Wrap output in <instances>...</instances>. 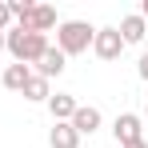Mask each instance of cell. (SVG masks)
Returning <instances> with one entry per match:
<instances>
[{
	"instance_id": "1",
	"label": "cell",
	"mask_w": 148,
	"mask_h": 148,
	"mask_svg": "<svg viewBox=\"0 0 148 148\" xmlns=\"http://www.w3.org/2000/svg\"><path fill=\"white\" fill-rule=\"evenodd\" d=\"M4 48L12 52V60L16 64H36L44 48H48V36H40V32H24V28H12V32H4Z\"/></svg>"
},
{
	"instance_id": "2",
	"label": "cell",
	"mask_w": 148,
	"mask_h": 148,
	"mask_svg": "<svg viewBox=\"0 0 148 148\" xmlns=\"http://www.w3.org/2000/svg\"><path fill=\"white\" fill-rule=\"evenodd\" d=\"M92 36H96V28L88 20H64V24H56V48L64 56H80L92 48Z\"/></svg>"
},
{
	"instance_id": "3",
	"label": "cell",
	"mask_w": 148,
	"mask_h": 148,
	"mask_svg": "<svg viewBox=\"0 0 148 148\" xmlns=\"http://www.w3.org/2000/svg\"><path fill=\"white\" fill-rule=\"evenodd\" d=\"M112 136H116V144H136V140H144V124L136 112H120L116 120H112Z\"/></svg>"
},
{
	"instance_id": "4",
	"label": "cell",
	"mask_w": 148,
	"mask_h": 148,
	"mask_svg": "<svg viewBox=\"0 0 148 148\" xmlns=\"http://www.w3.org/2000/svg\"><path fill=\"white\" fill-rule=\"evenodd\" d=\"M92 52H96L100 60H116L124 52V40L116 28H96V36H92Z\"/></svg>"
},
{
	"instance_id": "5",
	"label": "cell",
	"mask_w": 148,
	"mask_h": 148,
	"mask_svg": "<svg viewBox=\"0 0 148 148\" xmlns=\"http://www.w3.org/2000/svg\"><path fill=\"white\" fill-rule=\"evenodd\" d=\"M24 32H40V36H48L52 28H56V8L52 4H32V12H28V20L24 24Z\"/></svg>"
},
{
	"instance_id": "6",
	"label": "cell",
	"mask_w": 148,
	"mask_h": 148,
	"mask_svg": "<svg viewBox=\"0 0 148 148\" xmlns=\"http://www.w3.org/2000/svg\"><path fill=\"white\" fill-rule=\"evenodd\" d=\"M100 120H104V116H100V108H92V104H80V108H76L72 112V128H76V136H92V132H96L100 128Z\"/></svg>"
},
{
	"instance_id": "7",
	"label": "cell",
	"mask_w": 148,
	"mask_h": 148,
	"mask_svg": "<svg viewBox=\"0 0 148 148\" xmlns=\"http://www.w3.org/2000/svg\"><path fill=\"white\" fill-rule=\"evenodd\" d=\"M116 32H120L124 48H128V44H140V40L148 36V20L140 16V12H132V16H124V20H120V28H116Z\"/></svg>"
},
{
	"instance_id": "8",
	"label": "cell",
	"mask_w": 148,
	"mask_h": 148,
	"mask_svg": "<svg viewBox=\"0 0 148 148\" xmlns=\"http://www.w3.org/2000/svg\"><path fill=\"white\" fill-rule=\"evenodd\" d=\"M64 64H68V56H64V52L60 48H44V56H40V60H36V76H44V80H52V76H60L64 72Z\"/></svg>"
},
{
	"instance_id": "9",
	"label": "cell",
	"mask_w": 148,
	"mask_h": 148,
	"mask_svg": "<svg viewBox=\"0 0 148 148\" xmlns=\"http://www.w3.org/2000/svg\"><path fill=\"white\" fill-rule=\"evenodd\" d=\"M76 108H80V104H76V96H72V92H56V96H48V112H52V124H68Z\"/></svg>"
},
{
	"instance_id": "10",
	"label": "cell",
	"mask_w": 148,
	"mask_h": 148,
	"mask_svg": "<svg viewBox=\"0 0 148 148\" xmlns=\"http://www.w3.org/2000/svg\"><path fill=\"white\" fill-rule=\"evenodd\" d=\"M48 148H80L76 128H72V124H52V132H48Z\"/></svg>"
},
{
	"instance_id": "11",
	"label": "cell",
	"mask_w": 148,
	"mask_h": 148,
	"mask_svg": "<svg viewBox=\"0 0 148 148\" xmlns=\"http://www.w3.org/2000/svg\"><path fill=\"white\" fill-rule=\"evenodd\" d=\"M28 76H32V68H28V64H8L0 80H4V88H8V92H24Z\"/></svg>"
},
{
	"instance_id": "12",
	"label": "cell",
	"mask_w": 148,
	"mask_h": 148,
	"mask_svg": "<svg viewBox=\"0 0 148 148\" xmlns=\"http://www.w3.org/2000/svg\"><path fill=\"white\" fill-rule=\"evenodd\" d=\"M24 100H32V104H48V96H52V88H48V80L44 76H28V84H24V92H20Z\"/></svg>"
},
{
	"instance_id": "13",
	"label": "cell",
	"mask_w": 148,
	"mask_h": 148,
	"mask_svg": "<svg viewBox=\"0 0 148 148\" xmlns=\"http://www.w3.org/2000/svg\"><path fill=\"white\" fill-rule=\"evenodd\" d=\"M8 20H12V16H8V0H0V32L8 28Z\"/></svg>"
},
{
	"instance_id": "14",
	"label": "cell",
	"mask_w": 148,
	"mask_h": 148,
	"mask_svg": "<svg viewBox=\"0 0 148 148\" xmlns=\"http://www.w3.org/2000/svg\"><path fill=\"white\" fill-rule=\"evenodd\" d=\"M136 72H140V80H148V52L140 56V64H136Z\"/></svg>"
},
{
	"instance_id": "15",
	"label": "cell",
	"mask_w": 148,
	"mask_h": 148,
	"mask_svg": "<svg viewBox=\"0 0 148 148\" xmlns=\"http://www.w3.org/2000/svg\"><path fill=\"white\" fill-rule=\"evenodd\" d=\"M124 148H148V140H136V144H124Z\"/></svg>"
},
{
	"instance_id": "16",
	"label": "cell",
	"mask_w": 148,
	"mask_h": 148,
	"mask_svg": "<svg viewBox=\"0 0 148 148\" xmlns=\"http://www.w3.org/2000/svg\"><path fill=\"white\" fill-rule=\"evenodd\" d=\"M140 16H144V20H148V0H144V4H140Z\"/></svg>"
},
{
	"instance_id": "17",
	"label": "cell",
	"mask_w": 148,
	"mask_h": 148,
	"mask_svg": "<svg viewBox=\"0 0 148 148\" xmlns=\"http://www.w3.org/2000/svg\"><path fill=\"white\" fill-rule=\"evenodd\" d=\"M0 52H4V32H0Z\"/></svg>"
},
{
	"instance_id": "18",
	"label": "cell",
	"mask_w": 148,
	"mask_h": 148,
	"mask_svg": "<svg viewBox=\"0 0 148 148\" xmlns=\"http://www.w3.org/2000/svg\"><path fill=\"white\" fill-rule=\"evenodd\" d=\"M144 112H148V96H144Z\"/></svg>"
}]
</instances>
